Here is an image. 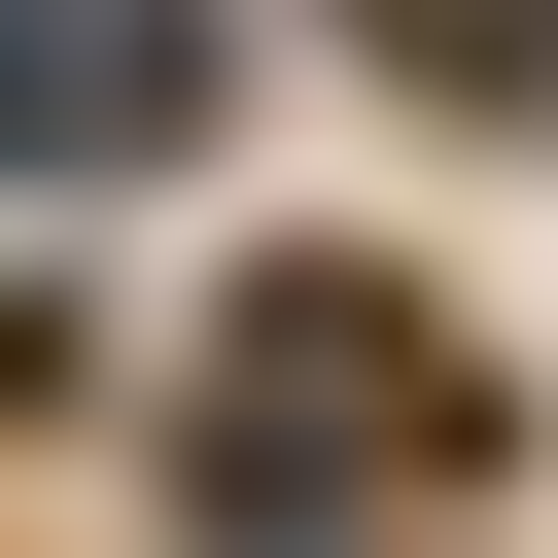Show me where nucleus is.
Here are the masks:
<instances>
[{
    "instance_id": "1",
    "label": "nucleus",
    "mask_w": 558,
    "mask_h": 558,
    "mask_svg": "<svg viewBox=\"0 0 558 558\" xmlns=\"http://www.w3.org/2000/svg\"><path fill=\"white\" fill-rule=\"evenodd\" d=\"M349 488H488V349H453L384 244H279V279L209 314V523L314 558Z\"/></svg>"
},
{
    "instance_id": "2",
    "label": "nucleus",
    "mask_w": 558,
    "mask_h": 558,
    "mask_svg": "<svg viewBox=\"0 0 558 558\" xmlns=\"http://www.w3.org/2000/svg\"><path fill=\"white\" fill-rule=\"evenodd\" d=\"M209 105V0H35L0 35V174H105V140H174Z\"/></svg>"
},
{
    "instance_id": "3",
    "label": "nucleus",
    "mask_w": 558,
    "mask_h": 558,
    "mask_svg": "<svg viewBox=\"0 0 558 558\" xmlns=\"http://www.w3.org/2000/svg\"><path fill=\"white\" fill-rule=\"evenodd\" d=\"M384 70L418 105H558V0H384Z\"/></svg>"
}]
</instances>
